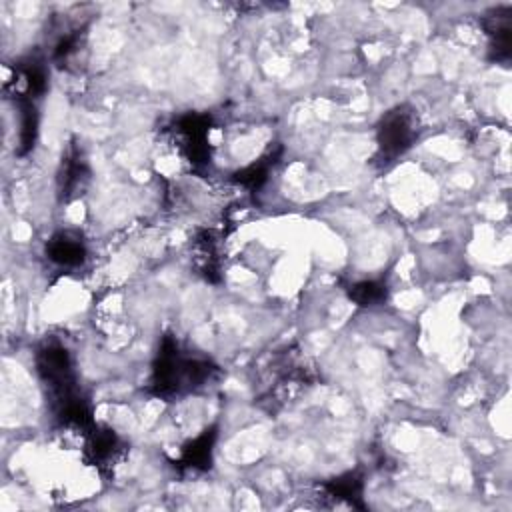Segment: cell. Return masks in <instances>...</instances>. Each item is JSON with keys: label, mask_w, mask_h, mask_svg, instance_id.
Wrapping results in <instances>:
<instances>
[{"label": "cell", "mask_w": 512, "mask_h": 512, "mask_svg": "<svg viewBox=\"0 0 512 512\" xmlns=\"http://www.w3.org/2000/svg\"><path fill=\"white\" fill-rule=\"evenodd\" d=\"M196 256H198V268L204 274L206 280L216 282L220 272V250L218 240L210 230H204L196 238Z\"/></svg>", "instance_id": "30bf717a"}, {"label": "cell", "mask_w": 512, "mask_h": 512, "mask_svg": "<svg viewBox=\"0 0 512 512\" xmlns=\"http://www.w3.org/2000/svg\"><path fill=\"white\" fill-rule=\"evenodd\" d=\"M214 442H216V428H206L194 440L184 444L178 458V466L188 470H206L212 462Z\"/></svg>", "instance_id": "9c48e42d"}, {"label": "cell", "mask_w": 512, "mask_h": 512, "mask_svg": "<svg viewBox=\"0 0 512 512\" xmlns=\"http://www.w3.org/2000/svg\"><path fill=\"white\" fill-rule=\"evenodd\" d=\"M276 158H278V152L270 150V152H268L266 156H262L260 160H256V162L248 164L246 168L234 172V174H232V180H234L238 186H242V188L254 192V190L262 188V184L268 180L270 168L276 164Z\"/></svg>", "instance_id": "8fae6325"}, {"label": "cell", "mask_w": 512, "mask_h": 512, "mask_svg": "<svg viewBox=\"0 0 512 512\" xmlns=\"http://www.w3.org/2000/svg\"><path fill=\"white\" fill-rule=\"evenodd\" d=\"M322 488H324L326 496H332L336 500H348L350 504H354V500H358L362 494V480L356 474L348 472L344 476L332 478Z\"/></svg>", "instance_id": "4fadbf2b"}, {"label": "cell", "mask_w": 512, "mask_h": 512, "mask_svg": "<svg viewBox=\"0 0 512 512\" xmlns=\"http://www.w3.org/2000/svg\"><path fill=\"white\" fill-rule=\"evenodd\" d=\"M418 114L412 106L400 104L388 110L376 126V164L388 166L406 154L418 138Z\"/></svg>", "instance_id": "7a4b0ae2"}, {"label": "cell", "mask_w": 512, "mask_h": 512, "mask_svg": "<svg viewBox=\"0 0 512 512\" xmlns=\"http://www.w3.org/2000/svg\"><path fill=\"white\" fill-rule=\"evenodd\" d=\"M348 296L358 306H380L388 298V288L380 280H360L348 288Z\"/></svg>", "instance_id": "7c38bea8"}, {"label": "cell", "mask_w": 512, "mask_h": 512, "mask_svg": "<svg viewBox=\"0 0 512 512\" xmlns=\"http://www.w3.org/2000/svg\"><path fill=\"white\" fill-rule=\"evenodd\" d=\"M482 28L490 38L492 58L508 62L512 54V6H496L482 16Z\"/></svg>", "instance_id": "8992f818"}, {"label": "cell", "mask_w": 512, "mask_h": 512, "mask_svg": "<svg viewBox=\"0 0 512 512\" xmlns=\"http://www.w3.org/2000/svg\"><path fill=\"white\" fill-rule=\"evenodd\" d=\"M122 452L124 446L116 432L110 428L94 424V428L84 436V458L100 470L114 466Z\"/></svg>", "instance_id": "52a82bcc"}, {"label": "cell", "mask_w": 512, "mask_h": 512, "mask_svg": "<svg viewBox=\"0 0 512 512\" xmlns=\"http://www.w3.org/2000/svg\"><path fill=\"white\" fill-rule=\"evenodd\" d=\"M172 132L176 148L192 166L200 168L210 162V116L196 112L184 114L174 122Z\"/></svg>", "instance_id": "277c9868"}, {"label": "cell", "mask_w": 512, "mask_h": 512, "mask_svg": "<svg viewBox=\"0 0 512 512\" xmlns=\"http://www.w3.org/2000/svg\"><path fill=\"white\" fill-rule=\"evenodd\" d=\"M38 376L42 384L48 388V396L52 402V410L64 406L72 398L80 396L76 388V376L72 368V358L68 350L56 342H44L34 356Z\"/></svg>", "instance_id": "3957f363"}, {"label": "cell", "mask_w": 512, "mask_h": 512, "mask_svg": "<svg viewBox=\"0 0 512 512\" xmlns=\"http://www.w3.org/2000/svg\"><path fill=\"white\" fill-rule=\"evenodd\" d=\"M88 180V164L82 156V152L72 146L68 154L62 158V170L58 178V194L62 200H72L80 194Z\"/></svg>", "instance_id": "ba28073f"}, {"label": "cell", "mask_w": 512, "mask_h": 512, "mask_svg": "<svg viewBox=\"0 0 512 512\" xmlns=\"http://www.w3.org/2000/svg\"><path fill=\"white\" fill-rule=\"evenodd\" d=\"M214 374L216 366L210 360L186 354L174 336H164L152 364L148 390L156 398L172 400L202 388Z\"/></svg>", "instance_id": "6da1fadb"}, {"label": "cell", "mask_w": 512, "mask_h": 512, "mask_svg": "<svg viewBox=\"0 0 512 512\" xmlns=\"http://www.w3.org/2000/svg\"><path fill=\"white\" fill-rule=\"evenodd\" d=\"M88 248L80 232L74 230H60L50 236L46 242V258L64 270L80 268L86 262Z\"/></svg>", "instance_id": "5b68a950"}]
</instances>
